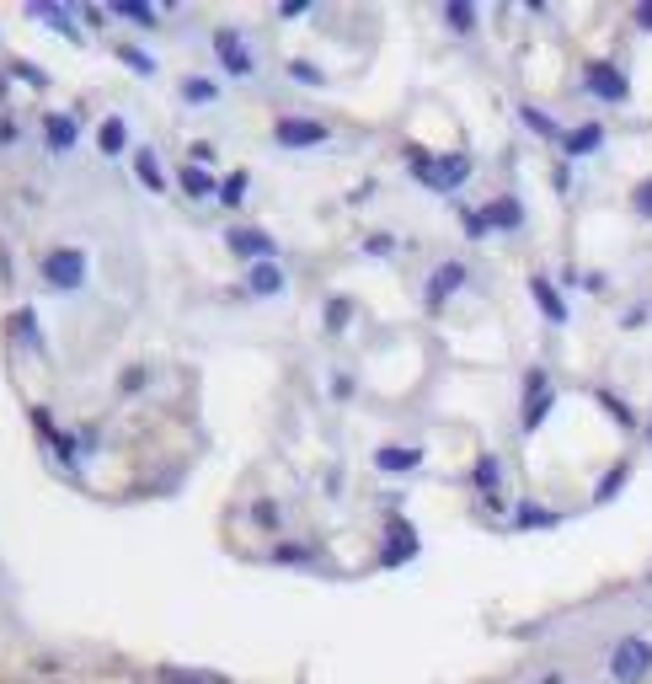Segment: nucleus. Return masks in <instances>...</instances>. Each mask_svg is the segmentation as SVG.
<instances>
[{
	"label": "nucleus",
	"instance_id": "1",
	"mask_svg": "<svg viewBox=\"0 0 652 684\" xmlns=\"http://www.w3.org/2000/svg\"><path fill=\"white\" fill-rule=\"evenodd\" d=\"M407 161H412V177L423 182V188H439V193H455L465 177H471V155L455 150V155H428V150H407Z\"/></svg>",
	"mask_w": 652,
	"mask_h": 684
},
{
	"label": "nucleus",
	"instance_id": "2",
	"mask_svg": "<svg viewBox=\"0 0 652 684\" xmlns=\"http://www.w3.org/2000/svg\"><path fill=\"white\" fill-rule=\"evenodd\" d=\"M43 284L49 289H81L86 284V252H75V246H54L49 257L38 262Z\"/></svg>",
	"mask_w": 652,
	"mask_h": 684
},
{
	"label": "nucleus",
	"instance_id": "3",
	"mask_svg": "<svg viewBox=\"0 0 652 684\" xmlns=\"http://www.w3.org/2000/svg\"><path fill=\"white\" fill-rule=\"evenodd\" d=\"M652 668V642L647 636H626L615 652H610V674H615V684H636Z\"/></svg>",
	"mask_w": 652,
	"mask_h": 684
},
{
	"label": "nucleus",
	"instance_id": "4",
	"mask_svg": "<svg viewBox=\"0 0 652 684\" xmlns=\"http://www.w3.org/2000/svg\"><path fill=\"white\" fill-rule=\"evenodd\" d=\"M556 407V385L546 369H530L524 375V433H535L540 423H546V412Z\"/></svg>",
	"mask_w": 652,
	"mask_h": 684
},
{
	"label": "nucleus",
	"instance_id": "5",
	"mask_svg": "<svg viewBox=\"0 0 652 684\" xmlns=\"http://www.w3.org/2000/svg\"><path fill=\"white\" fill-rule=\"evenodd\" d=\"M583 86L594 91L599 102H626L631 97V86H626V70L610 65V59H588L583 65Z\"/></svg>",
	"mask_w": 652,
	"mask_h": 684
},
{
	"label": "nucleus",
	"instance_id": "6",
	"mask_svg": "<svg viewBox=\"0 0 652 684\" xmlns=\"http://www.w3.org/2000/svg\"><path fill=\"white\" fill-rule=\"evenodd\" d=\"M326 134H332V129H326L321 118H278V123H273V139H278L284 150H310V145H326Z\"/></svg>",
	"mask_w": 652,
	"mask_h": 684
},
{
	"label": "nucleus",
	"instance_id": "7",
	"mask_svg": "<svg viewBox=\"0 0 652 684\" xmlns=\"http://www.w3.org/2000/svg\"><path fill=\"white\" fill-rule=\"evenodd\" d=\"M225 241H230V252L246 257L252 268H257V262H273V236H268V230H257V225H236Z\"/></svg>",
	"mask_w": 652,
	"mask_h": 684
},
{
	"label": "nucleus",
	"instance_id": "8",
	"mask_svg": "<svg viewBox=\"0 0 652 684\" xmlns=\"http://www.w3.org/2000/svg\"><path fill=\"white\" fill-rule=\"evenodd\" d=\"M530 294H535L540 316H546L551 326H567V300H562V294H556V284H551L546 273H535V278H530Z\"/></svg>",
	"mask_w": 652,
	"mask_h": 684
},
{
	"label": "nucleus",
	"instance_id": "9",
	"mask_svg": "<svg viewBox=\"0 0 652 684\" xmlns=\"http://www.w3.org/2000/svg\"><path fill=\"white\" fill-rule=\"evenodd\" d=\"M385 530H391V535H385V562H391V567L412 562V556H417V535H412V524H407V519H391Z\"/></svg>",
	"mask_w": 652,
	"mask_h": 684
},
{
	"label": "nucleus",
	"instance_id": "10",
	"mask_svg": "<svg viewBox=\"0 0 652 684\" xmlns=\"http://www.w3.org/2000/svg\"><path fill=\"white\" fill-rule=\"evenodd\" d=\"M460 284H465V262H444V268L428 278V305L439 310V305H444V300H449V294H455Z\"/></svg>",
	"mask_w": 652,
	"mask_h": 684
},
{
	"label": "nucleus",
	"instance_id": "11",
	"mask_svg": "<svg viewBox=\"0 0 652 684\" xmlns=\"http://www.w3.org/2000/svg\"><path fill=\"white\" fill-rule=\"evenodd\" d=\"M214 49H220V59H225L230 75H252V54L241 49V38L230 33V27H220V33H214Z\"/></svg>",
	"mask_w": 652,
	"mask_h": 684
},
{
	"label": "nucleus",
	"instance_id": "12",
	"mask_svg": "<svg viewBox=\"0 0 652 684\" xmlns=\"http://www.w3.org/2000/svg\"><path fill=\"white\" fill-rule=\"evenodd\" d=\"M481 214H487V225H492V230H519V225H524V204H519L514 193L492 198V204L481 209Z\"/></svg>",
	"mask_w": 652,
	"mask_h": 684
},
{
	"label": "nucleus",
	"instance_id": "13",
	"mask_svg": "<svg viewBox=\"0 0 652 684\" xmlns=\"http://www.w3.org/2000/svg\"><path fill=\"white\" fill-rule=\"evenodd\" d=\"M375 465L385 476H407V471H417L423 465V449H401V444H385L380 455H375Z\"/></svg>",
	"mask_w": 652,
	"mask_h": 684
},
{
	"label": "nucleus",
	"instance_id": "14",
	"mask_svg": "<svg viewBox=\"0 0 652 684\" xmlns=\"http://www.w3.org/2000/svg\"><path fill=\"white\" fill-rule=\"evenodd\" d=\"M551 524H562V513L546 508V503H519L514 508V530H551Z\"/></svg>",
	"mask_w": 652,
	"mask_h": 684
},
{
	"label": "nucleus",
	"instance_id": "15",
	"mask_svg": "<svg viewBox=\"0 0 652 684\" xmlns=\"http://www.w3.org/2000/svg\"><path fill=\"white\" fill-rule=\"evenodd\" d=\"M599 145H604V129H599V123H578L572 134H562V150H567V155H594Z\"/></svg>",
	"mask_w": 652,
	"mask_h": 684
},
{
	"label": "nucleus",
	"instance_id": "16",
	"mask_svg": "<svg viewBox=\"0 0 652 684\" xmlns=\"http://www.w3.org/2000/svg\"><path fill=\"white\" fill-rule=\"evenodd\" d=\"M246 289L262 294V300H268V294H284V268H278V262H257L252 278H246Z\"/></svg>",
	"mask_w": 652,
	"mask_h": 684
},
{
	"label": "nucleus",
	"instance_id": "17",
	"mask_svg": "<svg viewBox=\"0 0 652 684\" xmlns=\"http://www.w3.org/2000/svg\"><path fill=\"white\" fill-rule=\"evenodd\" d=\"M177 182H182V193H193V198H214V193H220V188H214V171H204L198 161L182 166V171H177Z\"/></svg>",
	"mask_w": 652,
	"mask_h": 684
},
{
	"label": "nucleus",
	"instance_id": "18",
	"mask_svg": "<svg viewBox=\"0 0 652 684\" xmlns=\"http://www.w3.org/2000/svg\"><path fill=\"white\" fill-rule=\"evenodd\" d=\"M97 145H102V155H123V145H129V123H123L118 113H113V118H102Z\"/></svg>",
	"mask_w": 652,
	"mask_h": 684
},
{
	"label": "nucleus",
	"instance_id": "19",
	"mask_svg": "<svg viewBox=\"0 0 652 684\" xmlns=\"http://www.w3.org/2000/svg\"><path fill=\"white\" fill-rule=\"evenodd\" d=\"M134 171H139V182H145L150 193H161V188H166L161 161H155V150H150V145H139V150H134Z\"/></svg>",
	"mask_w": 652,
	"mask_h": 684
},
{
	"label": "nucleus",
	"instance_id": "20",
	"mask_svg": "<svg viewBox=\"0 0 652 684\" xmlns=\"http://www.w3.org/2000/svg\"><path fill=\"white\" fill-rule=\"evenodd\" d=\"M594 396H599V407L610 412V417H615L620 428H626V433H636V412H631V401H620L615 391H594Z\"/></svg>",
	"mask_w": 652,
	"mask_h": 684
},
{
	"label": "nucleus",
	"instance_id": "21",
	"mask_svg": "<svg viewBox=\"0 0 652 684\" xmlns=\"http://www.w3.org/2000/svg\"><path fill=\"white\" fill-rule=\"evenodd\" d=\"M43 129H49V145L54 150H70L75 145V123L65 113H49V118H43Z\"/></svg>",
	"mask_w": 652,
	"mask_h": 684
},
{
	"label": "nucleus",
	"instance_id": "22",
	"mask_svg": "<svg viewBox=\"0 0 652 684\" xmlns=\"http://www.w3.org/2000/svg\"><path fill=\"white\" fill-rule=\"evenodd\" d=\"M471 481L481 492H498V481H503V465H498V455H481L476 460V471H471Z\"/></svg>",
	"mask_w": 652,
	"mask_h": 684
},
{
	"label": "nucleus",
	"instance_id": "23",
	"mask_svg": "<svg viewBox=\"0 0 652 684\" xmlns=\"http://www.w3.org/2000/svg\"><path fill=\"white\" fill-rule=\"evenodd\" d=\"M626 481H631V465H626V460H620V465H615V471H610V476H604V481H599V487H594V503H610V497H615V492H626Z\"/></svg>",
	"mask_w": 652,
	"mask_h": 684
},
{
	"label": "nucleus",
	"instance_id": "24",
	"mask_svg": "<svg viewBox=\"0 0 652 684\" xmlns=\"http://www.w3.org/2000/svg\"><path fill=\"white\" fill-rule=\"evenodd\" d=\"M182 97L204 107V102H214V97H220V86H214L209 75H188V81H182Z\"/></svg>",
	"mask_w": 652,
	"mask_h": 684
},
{
	"label": "nucleus",
	"instance_id": "25",
	"mask_svg": "<svg viewBox=\"0 0 652 684\" xmlns=\"http://www.w3.org/2000/svg\"><path fill=\"white\" fill-rule=\"evenodd\" d=\"M161 684H225L220 674H198V668H161Z\"/></svg>",
	"mask_w": 652,
	"mask_h": 684
},
{
	"label": "nucleus",
	"instance_id": "26",
	"mask_svg": "<svg viewBox=\"0 0 652 684\" xmlns=\"http://www.w3.org/2000/svg\"><path fill=\"white\" fill-rule=\"evenodd\" d=\"M519 113H524V123H530V129H535L540 139H562V129H556V123H551L546 113H540V107H535V102H524V107H519Z\"/></svg>",
	"mask_w": 652,
	"mask_h": 684
},
{
	"label": "nucleus",
	"instance_id": "27",
	"mask_svg": "<svg viewBox=\"0 0 652 684\" xmlns=\"http://www.w3.org/2000/svg\"><path fill=\"white\" fill-rule=\"evenodd\" d=\"M444 22L455 27V33H471V27H476V11L465 6V0H449V6H444Z\"/></svg>",
	"mask_w": 652,
	"mask_h": 684
},
{
	"label": "nucleus",
	"instance_id": "28",
	"mask_svg": "<svg viewBox=\"0 0 652 684\" xmlns=\"http://www.w3.org/2000/svg\"><path fill=\"white\" fill-rule=\"evenodd\" d=\"M27 17H38V22H49V27H59V33H70V38H75V22H70L59 6H27Z\"/></svg>",
	"mask_w": 652,
	"mask_h": 684
},
{
	"label": "nucleus",
	"instance_id": "29",
	"mask_svg": "<svg viewBox=\"0 0 652 684\" xmlns=\"http://www.w3.org/2000/svg\"><path fill=\"white\" fill-rule=\"evenodd\" d=\"M241 198H246V171H230V177L220 182V204H225V209H236Z\"/></svg>",
	"mask_w": 652,
	"mask_h": 684
},
{
	"label": "nucleus",
	"instance_id": "30",
	"mask_svg": "<svg viewBox=\"0 0 652 684\" xmlns=\"http://www.w3.org/2000/svg\"><path fill=\"white\" fill-rule=\"evenodd\" d=\"M353 321V305L343 300V294H337L332 305H326V332H343V326Z\"/></svg>",
	"mask_w": 652,
	"mask_h": 684
},
{
	"label": "nucleus",
	"instance_id": "31",
	"mask_svg": "<svg viewBox=\"0 0 652 684\" xmlns=\"http://www.w3.org/2000/svg\"><path fill=\"white\" fill-rule=\"evenodd\" d=\"M113 17H129V22H155V11L150 6H139V0H113Z\"/></svg>",
	"mask_w": 652,
	"mask_h": 684
},
{
	"label": "nucleus",
	"instance_id": "32",
	"mask_svg": "<svg viewBox=\"0 0 652 684\" xmlns=\"http://www.w3.org/2000/svg\"><path fill=\"white\" fill-rule=\"evenodd\" d=\"M460 225H465V236H471V241H481V236H487V214H481V209H460Z\"/></svg>",
	"mask_w": 652,
	"mask_h": 684
},
{
	"label": "nucleus",
	"instance_id": "33",
	"mask_svg": "<svg viewBox=\"0 0 652 684\" xmlns=\"http://www.w3.org/2000/svg\"><path fill=\"white\" fill-rule=\"evenodd\" d=\"M118 59H123V65H134V70H145V75L155 70V59L139 54V49H129V43H118Z\"/></svg>",
	"mask_w": 652,
	"mask_h": 684
},
{
	"label": "nucleus",
	"instance_id": "34",
	"mask_svg": "<svg viewBox=\"0 0 652 684\" xmlns=\"http://www.w3.org/2000/svg\"><path fill=\"white\" fill-rule=\"evenodd\" d=\"M289 75H294V81H310V86H321V81H326V75H321L316 65H305V59H289Z\"/></svg>",
	"mask_w": 652,
	"mask_h": 684
},
{
	"label": "nucleus",
	"instance_id": "35",
	"mask_svg": "<svg viewBox=\"0 0 652 684\" xmlns=\"http://www.w3.org/2000/svg\"><path fill=\"white\" fill-rule=\"evenodd\" d=\"M252 519L262 524V530H278V503H257V508H252Z\"/></svg>",
	"mask_w": 652,
	"mask_h": 684
},
{
	"label": "nucleus",
	"instance_id": "36",
	"mask_svg": "<svg viewBox=\"0 0 652 684\" xmlns=\"http://www.w3.org/2000/svg\"><path fill=\"white\" fill-rule=\"evenodd\" d=\"M305 556H310L305 546H278V551H273V562H284V567H294V562H305Z\"/></svg>",
	"mask_w": 652,
	"mask_h": 684
},
{
	"label": "nucleus",
	"instance_id": "37",
	"mask_svg": "<svg viewBox=\"0 0 652 684\" xmlns=\"http://www.w3.org/2000/svg\"><path fill=\"white\" fill-rule=\"evenodd\" d=\"M636 214H642V220H652V177L636 188Z\"/></svg>",
	"mask_w": 652,
	"mask_h": 684
},
{
	"label": "nucleus",
	"instance_id": "38",
	"mask_svg": "<svg viewBox=\"0 0 652 684\" xmlns=\"http://www.w3.org/2000/svg\"><path fill=\"white\" fill-rule=\"evenodd\" d=\"M636 27H642V33H652V0H642V6H636Z\"/></svg>",
	"mask_w": 652,
	"mask_h": 684
},
{
	"label": "nucleus",
	"instance_id": "39",
	"mask_svg": "<svg viewBox=\"0 0 652 684\" xmlns=\"http://www.w3.org/2000/svg\"><path fill=\"white\" fill-rule=\"evenodd\" d=\"M647 583H652V572H647Z\"/></svg>",
	"mask_w": 652,
	"mask_h": 684
}]
</instances>
